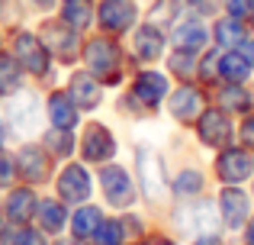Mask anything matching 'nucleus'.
<instances>
[{
  "label": "nucleus",
  "instance_id": "obj_15",
  "mask_svg": "<svg viewBox=\"0 0 254 245\" xmlns=\"http://www.w3.org/2000/svg\"><path fill=\"white\" fill-rule=\"evenodd\" d=\"M49 116L58 129H71V126L77 123V110H74L71 94H52L49 97Z\"/></svg>",
  "mask_w": 254,
  "mask_h": 245
},
{
  "label": "nucleus",
  "instance_id": "obj_41",
  "mask_svg": "<svg viewBox=\"0 0 254 245\" xmlns=\"http://www.w3.org/2000/svg\"><path fill=\"white\" fill-rule=\"evenodd\" d=\"M36 3H39V6H52V3H55V0H36Z\"/></svg>",
  "mask_w": 254,
  "mask_h": 245
},
{
  "label": "nucleus",
  "instance_id": "obj_30",
  "mask_svg": "<svg viewBox=\"0 0 254 245\" xmlns=\"http://www.w3.org/2000/svg\"><path fill=\"white\" fill-rule=\"evenodd\" d=\"M97 236H100V239H97L100 245H119V242H123V236H126V233H123V223H106V226L100 229Z\"/></svg>",
  "mask_w": 254,
  "mask_h": 245
},
{
  "label": "nucleus",
  "instance_id": "obj_40",
  "mask_svg": "<svg viewBox=\"0 0 254 245\" xmlns=\"http://www.w3.org/2000/svg\"><path fill=\"white\" fill-rule=\"evenodd\" d=\"M3 142H6V132H3V123H0V149H3Z\"/></svg>",
  "mask_w": 254,
  "mask_h": 245
},
{
  "label": "nucleus",
  "instance_id": "obj_43",
  "mask_svg": "<svg viewBox=\"0 0 254 245\" xmlns=\"http://www.w3.org/2000/svg\"><path fill=\"white\" fill-rule=\"evenodd\" d=\"M64 245H81V242H77V239H74V242H64Z\"/></svg>",
  "mask_w": 254,
  "mask_h": 245
},
{
  "label": "nucleus",
  "instance_id": "obj_8",
  "mask_svg": "<svg viewBox=\"0 0 254 245\" xmlns=\"http://www.w3.org/2000/svg\"><path fill=\"white\" fill-rule=\"evenodd\" d=\"M113 152H116V142H113L110 129L106 126H90L87 136H84V158L106 162V158H113Z\"/></svg>",
  "mask_w": 254,
  "mask_h": 245
},
{
  "label": "nucleus",
  "instance_id": "obj_17",
  "mask_svg": "<svg viewBox=\"0 0 254 245\" xmlns=\"http://www.w3.org/2000/svg\"><path fill=\"white\" fill-rule=\"evenodd\" d=\"M174 42H177L180 49H203V45L209 42V32H206L203 23L187 19V23H180L177 29H174Z\"/></svg>",
  "mask_w": 254,
  "mask_h": 245
},
{
  "label": "nucleus",
  "instance_id": "obj_27",
  "mask_svg": "<svg viewBox=\"0 0 254 245\" xmlns=\"http://www.w3.org/2000/svg\"><path fill=\"white\" fill-rule=\"evenodd\" d=\"M39 216H42V226L49 229V233H58V229L64 226V210L58 207V203H42V207H39Z\"/></svg>",
  "mask_w": 254,
  "mask_h": 245
},
{
  "label": "nucleus",
  "instance_id": "obj_10",
  "mask_svg": "<svg viewBox=\"0 0 254 245\" xmlns=\"http://www.w3.org/2000/svg\"><path fill=\"white\" fill-rule=\"evenodd\" d=\"M58 190H62L64 200H84L87 194H90V177H87V171L81 164H71V168H64L62 174V184H58Z\"/></svg>",
  "mask_w": 254,
  "mask_h": 245
},
{
  "label": "nucleus",
  "instance_id": "obj_34",
  "mask_svg": "<svg viewBox=\"0 0 254 245\" xmlns=\"http://www.w3.org/2000/svg\"><path fill=\"white\" fill-rule=\"evenodd\" d=\"M13 245H45V242H42V236H36V233H29V229H23V233L13 236Z\"/></svg>",
  "mask_w": 254,
  "mask_h": 245
},
{
  "label": "nucleus",
  "instance_id": "obj_33",
  "mask_svg": "<svg viewBox=\"0 0 254 245\" xmlns=\"http://www.w3.org/2000/svg\"><path fill=\"white\" fill-rule=\"evenodd\" d=\"M49 145H52V152H55V155H68L71 152V132H64V136H55V132H52L49 136Z\"/></svg>",
  "mask_w": 254,
  "mask_h": 245
},
{
  "label": "nucleus",
  "instance_id": "obj_38",
  "mask_svg": "<svg viewBox=\"0 0 254 245\" xmlns=\"http://www.w3.org/2000/svg\"><path fill=\"white\" fill-rule=\"evenodd\" d=\"M196 245H222V242H219V239H212V236H206V239H199Z\"/></svg>",
  "mask_w": 254,
  "mask_h": 245
},
{
  "label": "nucleus",
  "instance_id": "obj_39",
  "mask_svg": "<svg viewBox=\"0 0 254 245\" xmlns=\"http://www.w3.org/2000/svg\"><path fill=\"white\" fill-rule=\"evenodd\" d=\"M248 245H254V220H251V226H248Z\"/></svg>",
  "mask_w": 254,
  "mask_h": 245
},
{
  "label": "nucleus",
  "instance_id": "obj_7",
  "mask_svg": "<svg viewBox=\"0 0 254 245\" xmlns=\"http://www.w3.org/2000/svg\"><path fill=\"white\" fill-rule=\"evenodd\" d=\"M216 168H219V177H222V181L238 184V181H245V177H251L254 158L245 155V152H222V158H219Z\"/></svg>",
  "mask_w": 254,
  "mask_h": 245
},
{
  "label": "nucleus",
  "instance_id": "obj_16",
  "mask_svg": "<svg viewBox=\"0 0 254 245\" xmlns=\"http://www.w3.org/2000/svg\"><path fill=\"white\" fill-rule=\"evenodd\" d=\"M42 45L45 49H52L55 55L62 58H71V49H74V32H71V26H45V36H42Z\"/></svg>",
  "mask_w": 254,
  "mask_h": 245
},
{
  "label": "nucleus",
  "instance_id": "obj_26",
  "mask_svg": "<svg viewBox=\"0 0 254 245\" xmlns=\"http://www.w3.org/2000/svg\"><path fill=\"white\" fill-rule=\"evenodd\" d=\"M216 39H219L222 45H232V42H238V39H245V32H242V19H235V16L219 19V26H216Z\"/></svg>",
  "mask_w": 254,
  "mask_h": 245
},
{
  "label": "nucleus",
  "instance_id": "obj_11",
  "mask_svg": "<svg viewBox=\"0 0 254 245\" xmlns=\"http://www.w3.org/2000/svg\"><path fill=\"white\" fill-rule=\"evenodd\" d=\"M222 220H225V226H242L245 223V216H248V197L242 194L238 187H225L222 190Z\"/></svg>",
  "mask_w": 254,
  "mask_h": 245
},
{
  "label": "nucleus",
  "instance_id": "obj_5",
  "mask_svg": "<svg viewBox=\"0 0 254 245\" xmlns=\"http://www.w3.org/2000/svg\"><path fill=\"white\" fill-rule=\"evenodd\" d=\"M10 123L16 132H36L39 123H42V107L32 94L16 97V103L10 107Z\"/></svg>",
  "mask_w": 254,
  "mask_h": 245
},
{
  "label": "nucleus",
  "instance_id": "obj_2",
  "mask_svg": "<svg viewBox=\"0 0 254 245\" xmlns=\"http://www.w3.org/2000/svg\"><path fill=\"white\" fill-rule=\"evenodd\" d=\"M13 52H16V62L19 68L32 71V75H45V68H49V58H45V45L39 42L36 36H29V32H19L16 39H13Z\"/></svg>",
  "mask_w": 254,
  "mask_h": 245
},
{
  "label": "nucleus",
  "instance_id": "obj_29",
  "mask_svg": "<svg viewBox=\"0 0 254 245\" xmlns=\"http://www.w3.org/2000/svg\"><path fill=\"white\" fill-rule=\"evenodd\" d=\"M13 181H16V158L6 155V152H0V190L10 187Z\"/></svg>",
  "mask_w": 254,
  "mask_h": 245
},
{
  "label": "nucleus",
  "instance_id": "obj_32",
  "mask_svg": "<svg viewBox=\"0 0 254 245\" xmlns=\"http://www.w3.org/2000/svg\"><path fill=\"white\" fill-rule=\"evenodd\" d=\"M222 103H225L229 110H245V107H251V100L242 94V90H235V87H229V90L222 94Z\"/></svg>",
  "mask_w": 254,
  "mask_h": 245
},
{
  "label": "nucleus",
  "instance_id": "obj_42",
  "mask_svg": "<svg viewBox=\"0 0 254 245\" xmlns=\"http://www.w3.org/2000/svg\"><path fill=\"white\" fill-rule=\"evenodd\" d=\"M155 245H174V242H171V239H158Z\"/></svg>",
  "mask_w": 254,
  "mask_h": 245
},
{
  "label": "nucleus",
  "instance_id": "obj_9",
  "mask_svg": "<svg viewBox=\"0 0 254 245\" xmlns=\"http://www.w3.org/2000/svg\"><path fill=\"white\" fill-rule=\"evenodd\" d=\"M180 226H184V233H190V236H212L216 216H212V210L206 207V203L187 207V210H180Z\"/></svg>",
  "mask_w": 254,
  "mask_h": 245
},
{
  "label": "nucleus",
  "instance_id": "obj_12",
  "mask_svg": "<svg viewBox=\"0 0 254 245\" xmlns=\"http://www.w3.org/2000/svg\"><path fill=\"white\" fill-rule=\"evenodd\" d=\"M90 68L97 71L100 78L113 75V71L119 68V49L113 42H106V39H100V42L90 45Z\"/></svg>",
  "mask_w": 254,
  "mask_h": 245
},
{
  "label": "nucleus",
  "instance_id": "obj_4",
  "mask_svg": "<svg viewBox=\"0 0 254 245\" xmlns=\"http://www.w3.org/2000/svg\"><path fill=\"white\" fill-rule=\"evenodd\" d=\"M16 174L23 177L26 184H39L45 174H49V155H45L42 149H36V145L19 149V155H16Z\"/></svg>",
  "mask_w": 254,
  "mask_h": 245
},
{
  "label": "nucleus",
  "instance_id": "obj_37",
  "mask_svg": "<svg viewBox=\"0 0 254 245\" xmlns=\"http://www.w3.org/2000/svg\"><path fill=\"white\" fill-rule=\"evenodd\" d=\"M245 52H248V55H245V58H248V65H254V39H251V42H245Z\"/></svg>",
  "mask_w": 254,
  "mask_h": 245
},
{
  "label": "nucleus",
  "instance_id": "obj_22",
  "mask_svg": "<svg viewBox=\"0 0 254 245\" xmlns=\"http://www.w3.org/2000/svg\"><path fill=\"white\" fill-rule=\"evenodd\" d=\"M90 0H64V23L71 29H87L90 23Z\"/></svg>",
  "mask_w": 254,
  "mask_h": 245
},
{
  "label": "nucleus",
  "instance_id": "obj_3",
  "mask_svg": "<svg viewBox=\"0 0 254 245\" xmlns=\"http://www.w3.org/2000/svg\"><path fill=\"white\" fill-rule=\"evenodd\" d=\"M135 23V3L132 0H103L100 3V26L110 32H126Z\"/></svg>",
  "mask_w": 254,
  "mask_h": 245
},
{
  "label": "nucleus",
  "instance_id": "obj_14",
  "mask_svg": "<svg viewBox=\"0 0 254 245\" xmlns=\"http://www.w3.org/2000/svg\"><path fill=\"white\" fill-rule=\"evenodd\" d=\"M68 94H71V100H74V107H81V110L97 107V100H100V87H97V81H90L87 75H74V78H71Z\"/></svg>",
  "mask_w": 254,
  "mask_h": 245
},
{
  "label": "nucleus",
  "instance_id": "obj_24",
  "mask_svg": "<svg viewBox=\"0 0 254 245\" xmlns=\"http://www.w3.org/2000/svg\"><path fill=\"white\" fill-rule=\"evenodd\" d=\"M97 226H100V213H97L93 207L77 210L74 220H71V229H74L77 239H87V236H93V233H97Z\"/></svg>",
  "mask_w": 254,
  "mask_h": 245
},
{
  "label": "nucleus",
  "instance_id": "obj_28",
  "mask_svg": "<svg viewBox=\"0 0 254 245\" xmlns=\"http://www.w3.org/2000/svg\"><path fill=\"white\" fill-rule=\"evenodd\" d=\"M171 187H174V194H199L203 177H199V171H184V174H180Z\"/></svg>",
  "mask_w": 254,
  "mask_h": 245
},
{
  "label": "nucleus",
  "instance_id": "obj_20",
  "mask_svg": "<svg viewBox=\"0 0 254 245\" xmlns=\"http://www.w3.org/2000/svg\"><path fill=\"white\" fill-rule=\"evenodd\" d=\"M164 90H168V81H164L161 75H142L138 78V84H135V94H138V100L142 103H158L164 97Z\"/></svg>",
  "mask_w": 254,
  "mask_h": 245
},
{
  "label": "nucleus",
  "instance_id": "obj_1",
  "mask_svg": "<svg viewBox=\"0 0 254 245\" xmlns=\"http://www.w3.org/2000/svg\"><path fill=\"white\" fill-rule=\"evenodd\" d=\"M138 174H142V184H145V197L155 203H164L171 194V184L164 177V164L155 152H138Z\"/></svg>",
  "mask_w": 254,
  "mask_h": 245
},
{
  "label": "nucleus",
  "instance_id": "obj_18",
  "mask_svg": "<svg viewBox=\"0 0 254 245\" xmlns=\"http://www.w3.org/2000/svg\"><path fill=\"white\" fill-rule=\"evenodd\" d=\"M199 132H203L206 145H222L225 139H229V120H225V113L209 110V113L199 120Z\"/></svg>",
  "mask_w": 254,
  "mask_h": 245
},
{
  "label": "nucleus",
  "instance_id": "obj_13",
  "mask_svg": "<svg viewBox=\"0 0 254 245\" xmlns=\"http://www.w3.org/2000/svg\"><path fill=\"white\" fill-rule=\"evenodd\" d=\"M199 110H203V97H199L196 90H190V87L174 90V97H171V113L177 116V120H196Z\"/></svg>",
  "mask_w": 254,
  "mask_h": 245
},
{
  "label": "nucleus",
  "instance_id": "obj_36",
  "mask_svg": "<svg viewBox=\"0 0 254 245\" xmlns=\"http://www.w3.org/2000/svg\"><path fill=\"white\" fill-rule=\"evenodd\" d=\"M184 3H190V6H203V10H209V6H212V0H184Z\"/></svg>",
  "mask_w": 254,
  "mask_h": 245
},
{
  "label": "nucleus",
  "instance_id": "obj_23",
  "mask_svg": "<svg viewBox=\"0 0 254 245\" xmlns=\"http://www.w3.org/2000/svg\"><path fill=\"white\" fill-rule=\"evenodd\" d=\"M19 90V62L13 55H0V94Z\"/></svg>",
  "mask_w": 254,
  "mask_h": 245
},
{
  "label": "nucleus",
  "instance_id": "obj_31",
  "mask_svg": "<svg viewBox=\"0 0 254 245\" xmlns=\"http://www.w3.org/2000/svg\"><path fill=\"white\" fill-rule=\"evenodd\" d=\"M225 10H229V16L245 19L254 13V0H225Z\"/></svg>",
  "mask_w": 254,
  "mask_h": 245
},
{
  "label": "nucleus",
  "instance_id": "obj_21",
  "mask_svg": "<svg viewBox=\"0 0 254 245\" xmlns=\"http://www.w3.org/2000/svg\"><path fill=\"white\" fill-rule=\"evenodd\" d=\"M135 45H138V55L142 58H158L161 49H164V39L155 26H145V29L135 32Z\"/></svg>",
  "mask_w": 254,
  "mask_h": 245
},
{
  "label": "nucleus",
  "instance_id": "obj_25",
  "mask_svg": "<svg viewBox=\"0 0 254 245\" xmlns=\"http://www.w3.org/2000/svg\"><path fill=\"white\" fill-rule=\"evenodd\" d=\"M248 58L242 55H222V78L225 81H245V75H248Z\"/></svg>",
  "mask_w": 254,
  "mask_h": 245
},
{
  "label": "nucleus",
  "instance_id": "obj_35",
  "mask_svg": "<svg viewBox=\"0 0 254 245\" xmlns=\"http://www.w3.org/2000/svg\"><path fill=\"white\" fill-rule=\"evenodd\" d=\"M245 142H248L251 149H254V116H251L248 123H245Z\"/></svg>",
  "mask_w": 254,
  "mask_h": 245
},
{
  "label": "nucleus",
  "instance_id": "obj_6",
  "mask_svg": "<svg viewBox=\"0 0 254 245\" xmlns=\"http://www.w3.org/2000/svg\"><path fill=\"white\" fill-rule=\"evenodd\" d=\"M100 181H103V194L113 207H129L132 203V184H129V174L123 168L100 171Z\"/></svg>",
  "mask_w": 254,
  "mask_h": 245
},
{
  "label": "nucleus",
  "instance_id": "obj_19",
  "mask_svg": "<svg viewBox=\"0 0 254 245\" xmlns=\"http://www.w3.org/2000/svg\"><path fill=\"white\" fill-rule=\"evenodd\" d=\"M32 207H36V200H32L29 187L13 190V194L6 197V220H10V223H26L32 216Z\"/></svg>",
  "mask_w": 254,
  "mask_h": 245
}]
</instances>
